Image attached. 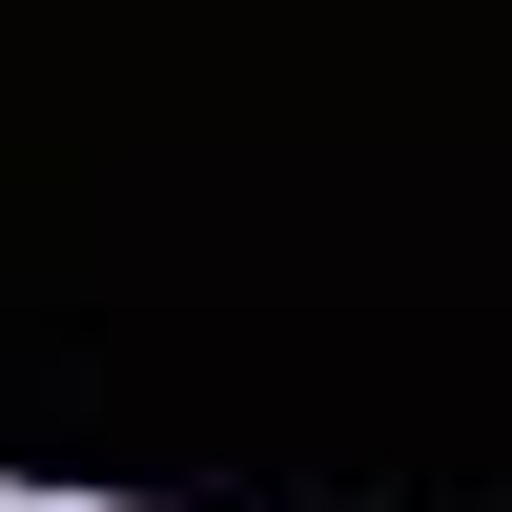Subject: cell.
I'll list each match as a JSON object with an SVG mask.
<instances>
[{
	"instance_id": "1",
	"label": "cell",
	"mask_w": 512,
	"mask_h": 512,
	"mask_svg": "<svg viewBox=\"0 0 512 512\" xmlns=\"http://www.w3.org/2000/svg\"><path fill=\"white\" fill-rule=\"evenodd\" d=\"M0 512H82V492H0Z\"/></svg>"
}]
</instances>
